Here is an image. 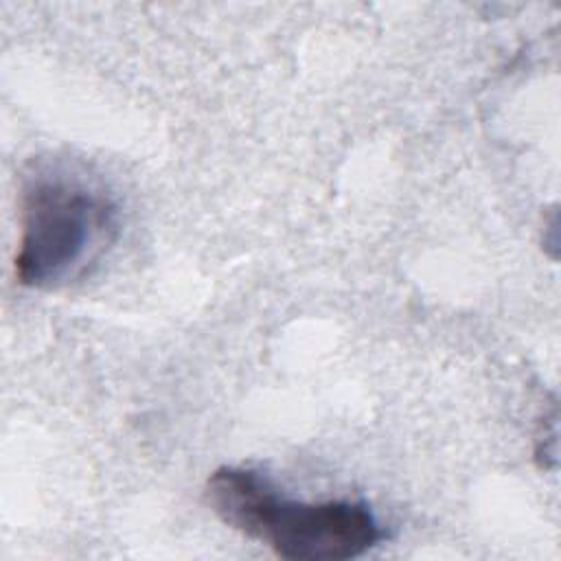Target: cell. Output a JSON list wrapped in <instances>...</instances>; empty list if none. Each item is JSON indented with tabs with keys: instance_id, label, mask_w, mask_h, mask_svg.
I'll use <instances>...</instances> for the list:
<instances>
[{
	"instance_id": "cell-1",
	"label": "cell",
	"mask_w": 561,
	"mask_h": 561,
	"mask_svg": "<svg viewBox=\"0 0 561 561\" xmlns=\"http://www.w3.org/2000/svg\"><path fill=\"white\" fill-rule=\"evenodd\" d=\"M206 497L230 528L265 541L289 561H344L364 554L383 530L362 502H296L259 471L221 467L206 482Z\"/></svg>"
},
{
	"instance_id": "cell-2",
	"label": "cell",
	"mask_w": 561,
	"mask_h": 561,
	"mask_svg": "<svg viewBox=\"0 0 561 561\" xmlns=\"http://www.w3.org/2000/svg\"><path fill=\"white\" fill-rule=\"evenodd\" d=\"M116 237V208L101 191L57 169L26 180L15 278L57 289L83 278Z\"/></svg>"
}]
</instances>
